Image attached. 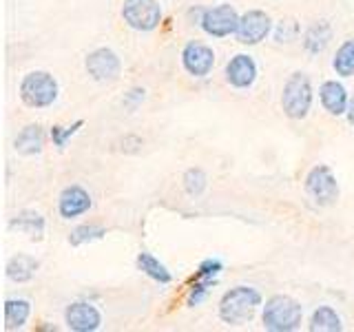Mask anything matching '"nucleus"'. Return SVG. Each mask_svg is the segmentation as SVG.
Instances as JSON below:
<instances>
[{"label": "nucleus", "instance_id": "1", "mask_svg": "<svg viewBox=\"0 0 354 332\" xmlns=\"http://www.w3.org/2000/svg\"><path fill=\"white\" fill-rule=\"evenodd\" d=\"M261 306H263V297L257 288L239 284L221 295L217 315L221 319V324L226 326H243L250 324Z\"/></svg>", "mask_w": 354, "mask_h": 332}, {"label": "nucleus", "instance_id": "2", "mask_svg": "<svg viewBox=\"0 0 354 332\" xmlns=\"http://www.w3.org/2000/svg\"><path fill=\"white\" fill-rule=\"evenodd\" d=\"M261 324L268 332H292L304 324V306L290 295H272L261 306Z\"/></svg>", "mask_w": 354, "mask_h": 332}, {"label": "nucleus", "instance_id": "3", "mask_svg": "<svg viewBox=\"0 0 354 332\" xmlns=\"http://www.w3.org/2000/svg\"><path fill=\"white\" fill-rule=\"evenodd\" d=\"M18 95L22 100V104L29 109H49L58 102L60 84L53 73L36 69L22 75V80L18 84Z\"/></svg>", "mask_w": 354, "mask_h": 332}, {"label": "nucleus", "instance_id": "4", "mask_svg": "<svg viewBox=\"0 0 354 332\" xmlns=\"http://www.w3.org/2000/svg\"><path fill=\"white\" fill-rule=\"evenodd\" d=\"M315 104V89L310 75L304 71H295L288 75L281 89V111L290 120H306Z\"/></svg>", "mask_w": 354, "mask_h": 332}, {"label": "nucleus", "instance_id": "5", "mask_svg": "<svg viewBox=\"0 0 354 332\" xmlns=\"http://www.w3.org/2000/svg\"><path fill=\"white\" fill-rule=\"evenodd\" d=\"M120 16L129 29L140 33H151L162 25L164 9L160 5V0H124L120 9Z\"/></svg>", "mask_w": 354, "mask_h": 332}, {"label": "nucleus", "instance_id": "6", "mask_svg": "<svg viewBox=\"0 0 354 332\" xmlns=\"http://www.w3.org/2000/svg\"><path fill=\"white\" fill-rule=\"evenodd\" d=\"M304 186H306V193L310 195V199L321 208L335 206L341 195L339 180L328 164H315L313 169L308 171Z\"/></svg>", "mask_w": 354, "mask_h": 332}, {"label": "nucleus", "instance_id": "7", "mask_svg": "<svg viewBox=\"0 0 354 332\" xmlns=\"http://www.w3.org/2000/svg\"><path fill=\"white\" fill-rule=\"evenodd\" d=\"M239 18H241V14L237 11L235 5L219 3V5L204 9V16H202V22H199V27H202V31L206 33V36L221 40V38L235 36L237 27H239Z\"/></svg>", "mask_w": 354, "mask_h": 332}, {"label": "nucleus", "instance_id": "8", "mask_svg": "<svg viewBox=\"0 0 354 332\" xmlns=\"http://www.w3.org/2000/svg\"><path fill=\"white\" fill-rule=\"evenodd\" d=\"M274 22L268 11L263 9H248L239 18V27L235 33V40L241 47H257L268 36H272Z\"/></svg>", "mask_w": 354, "mask_h": 332}, {"label": "nucleus", "instance_id": "9", "mask_svg": "<svg viewBox=\"0 0 354 332\" xmlns=\"http://www.w3.org/2000/svg\"><path fill=\"white\" fill-rule=\"evenodd\" d=\"M84 71L93 82H115L122 75V58L111 47H97L86 53Z\"/></svg>", "mask_w": 354, "mask_h": 332}, {"label": "nucleus", "instance_id": "10", "mask_svg": "<svg viewBox=\"0 0 354 332\" xmlns=\"http://www.w3.org/2000/svg\"><path fill=\"white\" fill-rule=\"evenodd\" d=\"M182 66L193 77H208L215 69V51L202 40H188L182 47Z\"/></svg>", "mask_w": 354, "mask_h": 332}, {"label": "nucleus", "instance_id": "11", "mask_svg": "<svg viewBox=\"0 0 354 332\" xmlns=\"http://www.w3.org/2000/svg\"><path fill=\"white\" fill-rule=\"evenodd\" d=\"M259 66L254 62L250 53H235L224 66V77L226 82L237 89V91H246L254 82H257Z\"/></svg>", "mask_w": 354, "mask_h": 332}, {"label": "nucleus", "instance_id": "12", "mask_svg": "<svg viewBox=\"0 0 354 332\" xmlns=\"http://www.w3.org/2000/svg\"><path fill=\"white\" fill-rule=\"evenodd\" d=\"M91 208H93V197L80 184L64 186L60 191V195H58V213L66 221L86 215Z\"/></svg>", "mask_w": 354, "mask_h": 332}, {"label": "nucleus", "instance_id": "13", "mask_svg": "<svg viewBox=\"0 0 354 332\" xmlns=\"http://www.w3.org/2000/svg\"><path fill=\"white\" fill-rule=\"evenodd\" d=\"M64 324L73 332H95L102 326V313L91 302H71L64 308Z\"/></svg>", "mask_w": 354, "mask_h": 332}, {"label": "nucleus", "instance_id": "14", "mask_svg": "<svg viewBox=\"0 0 354 332\" xmlns=\"http://www.w3.org/2000/svg\"><path fill=\"white\" fill-rule=\"evenodd\" d=\"M319 102L330 116H335V118L346 116L348 104H350V93L346 84L339 80H324L319 86Z\"/></svg>", "mask_w": 354, "mask_h": 332}, {"label": "nucleus", "instance_id": "15", "mask_svg": "<svg viewBox=\"0 0 354 332\" xmlns=\"http://www.w3.org/2000/svg\"><path fill=\"white\" fill-rule=\"evenodd\" d=\"M335 38V29L328 20H315L301 33V47L308 55H321Z\"/></svg>", "mask_w": 354, "mask_h": 332}, {"label": "nucleus", "instance_id": "16", "mask_svg": "<svg viewBox=\"0 0 354 332\" xmlns=\"http://www.w3.org/2000/svg\"><path fill=\"white\" fill-rule=\"evenodd\" d=\"M44 140H47V133L38 124H27L18 131V136L14 138V151L22 158H33V155H40L44 149Z\"/></svg>", "mask_w": 354, "mask_h": 332}, {"label": "nucleus", "instance_id": "17", "mask_svg": "<svg viewBox=\"0 0 354 332\" xmlns=\"http://www.w3.org/2000/svg\"><path fill=\"white\" fill-rule=\"evenodd\" d=\"M40 268V261L36 257H31L27 252H16L11 255L5 264V275L9 282L14 284H29L33 277H36Z\"/></svg>", "mask_w": 354, "mask_h": 332}, {"label": "nucleus", "instance_id": "18", "mask_svg": "<svg viewBox=\"0 0 354 332\" xmlns=\"http://www.w3.org/2000/svg\"><path fill=\"white\" fill-rule=\"evenodd\" d=\"M44 228H47V221H44L42 213L33 208H25L16 213L9 219V230H18L22 235H27L29 239H42L44 237Z\"/></svg>", "mask_w": 354, "mask_h": 332}, {"label": "nucleus", "instance_id": "19", "mask_svg": "<svg viewBox=\"0 0 354 332\" xmlns=\"http://www.w3.org/2000/svg\"><path fill=\"white\" fill-rule=\"evenodd\" d=\"M31 317V302L22 297H11L5 302L3 308V319H5V330H20L27 326Z\"/></svg>", "mask_w": 354, "mask_h": 332}, {"label": "nucleus", "instance_id": "20", "mask_svg": "<svg viewBox=\"0 0 354 332\" xmlns=\"http://www.w3.org/2000/svg\"><path fill=\"white\" fill-rule=\"evenodd\" d=\"M136 266H138V270L142 275H147L149 279L158 282L162 286H169L173 282V273L169 270V266L162 264L158 257H155V255H151L147 250L140 252L138 257H136Z\"/></svg>", "mask_w": 354, "mask_h": 332}, {"label": "nucleus", "instance_id": "21", "mask_svg": "<svg viewBox=\"0 0 354 332\" xmlns=\"http://www.w3.org/2000/svg\"><path fill=\"white\" fill-rule=\"evenodd\" d=\"M308 330L310 332H341L343 321L332 306H319L313 310V315H310Z\"/></svg>", "mask_w": 354, "mask_h": 332}, {"label": "nucleus", "instance_id": "22", "mask_svg": "<svg viewBox=\"0 0 354 332\" xmlns=\"http://www.w3.org/2000/svg\"><path fill=\"white\" fill-rule=\"evenodd\" d=\"M332 71H335L339 77L354 75V38L343 40L337 47L335 58H332Z\"/></svg>", "mask_w": 354, "mask_h": 332}, {"label": "nucleus", "instance_id": "23", "mask_svg": "<svg viewBox=\"0 0 354 332\" xmlns=\"http://www.w3.org/2000/svg\"><path fill=\"white\" fill-rule=\"evenodd\" d=\"M106 232L109 230L100 224H80L69 232V243L73 248H77V246H84V243H93V241L104 239Z\"/></svg>", "mask_w": 354, "mask_h": 332}, {"label": "nucleus", "instance_id": "24", "mask_svg": "<svg viewBox=\"0 0 354 332\" xmlns=\"http://www.w3.org/2000/svg\"><path fill=\"white\" fill-rule=\"evenodd\" d=\"M182 186L188 197H199L204 195V191L208 188V175L204 169L199 166H193V169H186L182 175Z\"/></svg>", "mask_w": 354, "mask_h": 332}, {"label": "nucleus", "instance_id": "25", "mask_svg": "<svg viewBox=\"0 0 354 332\" xmlns=\"http://www.w3.org/2000/svg\"><path fill=\"white\" fill-rule=\"evenodd\" d=\"M301 36V25L295 18H281L279 22H274L272 29V38L279 44H292Z\"/></svg>", "mask_w": 354, "mask_h": 332}, {"label": "nucleus", "instance_id": "26", "mask_svg": "<svg viewBox=\"0 0 354 332\" xmlns=\"http://www.w3.org/2000/svg\"><path fill=\"white\" fill-rule=\"evenodd\" d=\"M84 127V120H75L73 124H53L51 131H49V138L53 142V147L58 149V151H64L66 149V144H69V140H73L77 133H80V129Z\"/></svg>", "mask_w": 354, "mask_h": 332}, {"label": "nucleus", "instance_id": "27", "mask_svg": "<svg viewBox=\"0 0 354 332\" xmlns=\"http://www.w3.org/2000/svg\"><path fill=\"white\" fill-rule=\"evenodd\" d=\"M217 284V279H199L191 286V290H188V297H186V306L188 308H195L199 306L202 302H206V297L210 293V288H213Z\"/></svg>", "mask_w": 354, "mask_h": 332}, {"label": "nucleus", "instance_id": "28", "mask_svg": "<svg viewBox=\"0 0 354 332\" xmlns=\"http://www.w3.org/2000/svg\"><path fill=\"white\" fill-rule=\"evenodd\" d=\"M221 270H224V261L219 257H206L197 266V277L199 279H219Z\"/></svg>", "mask_w": 354, "mask_h": 332}, {"label": "nucleus", "instance_id": "29", "mask_svg": "<svg viewBox=\"0 0 354 332\" xmlns=\"http://www.w3.org/2000/svg\"><path fill=\"white\" fill-rule=\"evenodd\" d=\"M144 98H147V89L133 86L131 91L124 95V100H122V104H124V109H129V111H136L144 102Z\"/></svg>", "mask_w": 354, "mask_h": 332}, {"label": "nucleus", "instance_id": "30", "mask_svg": "<svg viewBox=\"0 0 354 332\" xmlns=\"http://www.w3.org/2000/svg\"><path fill=\"white\" fill-rule=\"evenodd\" d=\"M346 118H348V124L354 129V93L350 95V104H348V111H346Z\"/></svg>", "mask_w": 354, "mask_h": 332}]
</instances>
